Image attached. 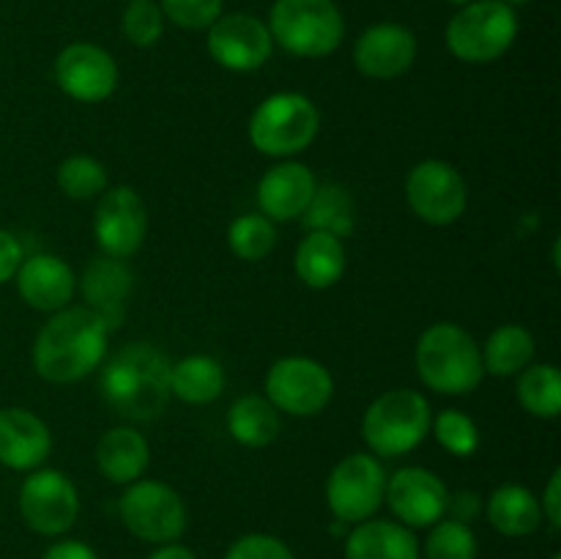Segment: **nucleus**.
Instances as JSON below:
<instances>
[{
    "instance_id": "4",
    "label": "nucleus",
    "mask_w": 561,
    "mask_h": 559,
    "mask_svg": "<svg viewBox=\"0 0 561 559\" xmlns=\"http://www.w3.org/2000/svg\"><path fill=\"white\" fill-rule=\"evenodd\" d=\"M433 409L416 389H389L367 406L362 417V438L381 458H400L425 442Z\"/></svg>"
},
{
    "instance_id": "11",
    "label": "nucleus",
    "mask_w": 561,
    "mask_h": 559,
    "mask_svg": "<svg viewBox=\"0 0 561 559\" xmlns=\"http://www.w3.org/2000/svg\"><path fill=\"white\" fill-rule=\"evenodd\" d=\"M405 203L427 225H453L469 206V190L455 164L422 159L405 179Z\"/></svg>"
},
{
    "instance_id": "27",
    "label": "nucleus",
    "mask_w": 561,
    "mask_h": 559,
    "mask_svg": "<svg viewBox=\"0 0 561 559\" xmlns=\"http://www.w3.org/2000/svg\"><path fill=\"white\" fill-rule=\"evenodd\" d=\"M225 367L206 354H192L170 367V395L190 406H206L222 395Z\"/></svg>"
},
{
    "instance_id": "22",
    "label": "nucleus",
    "mask_w": 561,
    "mask_h": 559,
    "mask_svg": "<svg viewBox=\"0 0 561 559\" xmlns=\"http://www.w3.org/2000/svg\"><path fill=\"white\" fill-rule=\"evenodd\" d=\"M345 559H420V540L400 521L367 518L345 537Z\"/></svg>"
},
{
    "instance_id": "21",
    "label": "nucleus",
    "mask_w": 561,
    "mask_h": 559,
    "mask_svg": "<svg viewBox=\"0 0 561 559\" xmlns=\"http://www.w3.org/2000/svg\"><path fill=\"white\" fill-rule=\"evenodd\" d=\"M318 181L301 162L274 164L257 184V206L272 223H290L305 214Z\"/></svg>"
},
{
    "instance_id": "1",
    "label": "nucleus",
    "mask_w": 561,
    "mask_h": 559,
    "mask_svg": "<svg viewBox=\"0 0 561 559\" xmlns=\"http://www.w3.org/2000/svg\"><path fill=\"white\" fill-rule=\"evenodd\" d=\"M110 327L88 307L53 312L33 343V367L49 384H75L102 365Z\"/></svg>"
},
{
    "instance_id": "24",
    "label": "nucleus",
    "mask_w": 561,
    "mask_h": 559,
    "mask_svg": "<svg viewBox=\"0 0 561 559\" xmlns=\"http://www.w3.org/2000/svg\"><path fill=\"white\" fill-rule=\"evenodd\" d=\"M345 244L343 239L321 230H307L294 255V272L307 288L327 290L340 283L345 274Z\"/></svg>"
},
{
    "instance_id": "5",
    "label": "nucleus",
    "mask_w": 561,
    "mask_h": 559,
    "mask_svg": "<svg viewBox=\"0 0 561 559\" xmlns=\"http://www.w3.org/2000/svg\"><path fill=\"white\" fill-rule=\"evenodd\" d=\"M268 33L296 58H327L343 44L345 20L334 0H274Z\"/></svg>"
},
{
    "instance_id": "26",
    "label": "nucleus",
    "mask_w": 561,
    "mask_h": 559,
    "mask_svg": "<svg viewBox=\"0 0 561 559\" xmlns=\"http://www.w3.org/2000/svg\"><path fill=\"white\" fill-rule=\"evenodd\" d=\"M279 431L283 420L266 395H241L228 409V433L244 447H268L277 442Z\"/></svg>"
},
{
    "instance_id": "17",
    "label": "nucleus",
    "mask_w": 561,
    "mask_h": 559,
    "mask_svg": "<svg viewBox=\"0 0 561 559\" xmlns=\"http://www.w3.org/2000/svg\"><path fill=\"white\" fill-rule=\"evenodd\" d=\"M416 60V36L400 22H378L354 44V66L370 80H394Z\"/></svg>"
},
{
    "instance_id": "44",
    "label": "nucleus",
    "mask_w": 561,
    "mask_h": 559,
    "mask_svg": "<svg viewBox=\"0 0 561 559\" xmlns=\"http://www.w3.org/2000/svg\"><path fill=\"white\" fill-rule=\"evenodd\" d=\"M551 559H561V554H553V557Z\"/></svg>"
},
{
    "instance_id": "19",
    "label": "nucleus",
    "mask_w": 561,
    "mask_h": 559,
    "mask_svg": "<svg viewBox=\"0 0 561 559\" xmlns=\"http://www.w3.org/2000/svg\"><path fill=\"white\" fill-rule=\"evenodd\" d=\"M80 290L88 310L96 312L113 329L126 316V301L135 290V272L121 258L99 255L82 272Z\"/></svg>"
},
{
    "instance_id": "40",
    "label": "nucleus",
    "mask_w": 561,
    "mask_h": 559,
    "mask_svg": "<svg viewBox=\"0 0 561 559\" xmlns=\"http://www.w3.org/2000/svg\"><path fill=\"white\" fill-rule=\"evenodd\" d=\"M42 559H99V554L82 540H58L44 551Z\"/></svg>"
},
{
    "instance_id": "12",
    "label": "nucleus",
    "mask_w": 561,
    "mask_h": 559,
    "mask_svg": "<svg viewBox=\"0 0 561 559\" xmlns=\"http://www.w3.org/2000/svg\"><path fill=\"white\" fill-rule=\"evenodd\" d=\"M20 515L27 529L58 537L75 526L80 515V493L58 469H33L20 488Z\"/></svg>"
},
{
    "instance_id": "14",
    "label": "nucleus",
    "mask_w": 561,
    "mask_h": 559,
    "mask_svg": "<svg viewBox=\"0 0 561 559\" xmlns=\"http://www.w3.org/2000/svg\"><path fill=\"white\" fill-rule=\"evenodd\" d=\"M383 502L409 529H425L449 513V491L436 471L425 466H403L387 480Z\"/></svg>"
},
{
    "instance_id": "10",
    "label": "nucleus",
    "mask_w": 561,
    "mask_h": 559,
    "mask_svg": "<svg viewBox=\"0 0 561 559\" xmlns=\"http://www.w3.org/2000/svg\"><path fill=\"white\" fill-rule=\"evenodd\" d=\"M266 398L283 414L316 417L334 395V378L310 356H283L266 373Z\"/></svg>"
},
{
    "instance_id": "38",
    "label": "nucleus",
    "mask_w": 561,
    "mask_h": 559,
    "mask_svg": "<svg viewBox=\"0 0 561 559\" xmlns=\"http://www.w3.org/2000/svg\"><path fill=\"white\" fill-rule=\"evenodd\" d=\"M22 244L20 239H16L11 230L0 228V285L9 283V280H14L16 269H20L22 263Z\"/></svg>"
},
{
    "instance_id": "15",
    "label": "nucleus",
    "mask_w": 561,
    "mask_h": 559,
    "mask_svg": "<svg viewBox=\"0 0 561 559\" xmlns=\"http://www.w3.org/2000/svg\"><path fill=\"white\" fill-rule=\"evenodd\" d=\"M55 82L75 102L99 104L118 88V64L99 44L75 42L55 58Z\"/></svg>"
},
{
    "instance_id": "41",
    "label": "nucleus",
    "mask_w": 561,
    "mask_h": 559,
    "mask_svg": "<svg viewBox=\"0 0 561 559\" xmlns=\"http://www.w3.org/2000/svg\"><path fill=\"white\" fill-rule=\"evenodd\" d=\"M148 559H197L195 551L181 543H164V546H157V551L151 554Z\"/></svg>"
},
{
    "instance_id": "28",
    "label": "nucleus",
    "mask_w": 561,
    "mask_h": 559,
    "mask_svg": "<svg viewBox=\"0 0 561 559\" xmlns=\"http://www.w3.org/2000/svg\"><path fill=\"white\" fill-rule=\"evenodd\" d=\"M301 219H305L307 230H321V233L345 239L356 228V203L345 186L321 184L312 192Z\"/></svg>"
},
{
    "instance_id": "30",
    "label": "nucleus",
    "mask_w": 561,
    "mask_h": 559,
    "mask_svg": "<svg viewBox=\"0 0 561 559\" xmlns=\"http://www.w3.org/2000/svg\"><path fill=\"white\" fill-rule=\"evenodd\" d=\"M518 400L537 420H557L561 414V373L551 362L529 365L518 373Z\"/></svg>"
},
{
    "instance_id": "9",
    "label": "nucleus",
    "mask_w": 561,
    "mask_h": 559,
    "mask_svg": "<svg viewBox=\"0 0 561 559\" xmlns=\"http://www.w3.org/2000/svg\"><path fill=\"white\" fill-rule=\"evenodd\" d=\"M387 471L376 455L354 453L340 460L327 480V504L340 524H362L381 510Z\"/></svg>"
},
{
    "instance_id": "37",
    "label": "nucleus",
    "mask_w": 561,
    "mask_h": 559,
    "mask_svg": "<svg viewBox=\"0 0 561 559\" xmlns=\"http://www.w3.org/2000/svg\"><path fill=\"white\" fill-rule=\"evenodd\" d=\"M225 559H296V554L279 537L266 535V532H252V535L239 537L228 548Z\"/></svg>"
},
{
    "instance_id": "23",
    "label": "nucleus",
    "mask_w": 561,
    "mask_h": 559,
    "mask_svg": "<svg viewBox=\"0 0 561 559\" xmlns=\"http://www.w3.org/2000/svg\"><path fill=\"white\" fill-rule=\"evenodd\" d=\"M151 464V447L146 436L129 425L110 427L102 433L96 444V466L102 477H107L115 486H129L140 480Z\"/></svg>"
},
{
    "instance_id": "25",
    "label": "nucleus",
    "mask_w": 561,
    "mask_h": 559,
    "mask_svg": "<svg viewBox=\"0 0 561 559\" xmlns=\"http://www.w3.org/2000/svg\"><path fill=\"white\" fill-rule=\"evenodd\" d=\"M488 524L504 537H529L542 526L540 499L524 486H499L485 504Z\"/></svg>"
},
{
    "instance_id": "6",
    "label": "nucleus",
    "mask_w": 561,
    "mask_h": 559,
    "mask_svg": "<svg viewBox=\"0 0 561 559\" xmlns=\"http://www.w3.org/2000/svg\"><path fill=\"white\" fill-rule=\"evenodd\" d=\"M321 132V110L310 96L279 91L263 99L250 118V142L266 157L307 151Z\"/></svg>"
},
{
    "instance_id": "13",
    "label": "nucleus",
    "mask_w": 561,
    "mask_h": 559,
    "mask_svg": "<svg viewBox=\"0 0 561 559\" xmlns=\"http://www.w3.org/2000/svg\"><path fill=\"white\" fill-rule=\"evenodd\" d=\"M148 233V212L142 197L131 186H113L99 197L96 214H93V239L99 250L110 258L135 255L142 247Z\"/></svg>"
},
{
    "instance_id": "33",
    "label": "nucleus",
    "mask_w": 561,
    "mask_h": 559,
    "mask_svg": "<svg viewBox=\"0 0 561 559\" xmlns=\"http://www.w3.org/2000/svg\"><path fill=\"white\" fill-rule=\"evenodd\" d=\"M480 543L474 529L463 521L442 518L431 526L425 540V559H477Z\"/></svg>"
},
{
    "instance_id": "29",
    "label": "nucleus",
    "mask_w": 561,
    "mask_h": 559,
    "mask_svg": "<svg viewBox=\"0 0 561 559\" xmlns=\"http://www.w3.org/2000/svg\"><path fill=\"white\" fill-rule=\"evenodd\" d=\"M535 338L529 329L518 327V323H504L496 332H491L482 354V367L493 376H518L524 367L531 365L535 360Z\"/></svg>"
},
{
    "instance_id": "8",
    "label": "nucleus",
    "mask_w": 561,
    "mask_h": 559,
    "mask_svg": "<svg viewBox=\"0 0 561 559\" xmlns=\"http://www.w3.org/2000/svg\"><path fill=\"white\" fill-rule=\"evenodd\" d=\"M121 521L137 540L164 546L186 532V504L175 488L159 480H135L118 502Z\"/></svg>"
},
{
    "instance_id": "39",
    "label": "nucleus",
    "mask_w": 561,
    "mask_h": 559,
    "mask_svg": "<svg viewBox=\"0 0 561 559\" xmlns=\"http://www.w3.org/2000/svg\"><path fill=\"white\" fill-rule=\"evenodd\" d=\"M540 510H542V521L559 529L561 526V469H553L551 480H548L546 493L540 499Z\"/></svg>"
},
{
    "instance_id": "35",
    "label": "nucleus",
    "mask_w": 561,
    "mask_h": 559,
    "mask_svg": "<svg viewBox=\"0 0 561 559\" xmlns=\"http://www.w3.org/2000/svg\"><path fill=\"white\" fill-rule=\"evenodd\" d=\"M121 31L135 47H153L164 33V14L153 0H129L121 16Z\"/></svg>"
},
{
    "instance_id": "43",
    "label": "nucleus",
    "mask_w": 561,
    "mask_h": 559,
    "mask_svg": "<svg viewBox=\"0 0 561 559\" xmlns=\"http://www.w3.org/2000/svg\"><path fill=\"white\" fill-rule=\"evenodd\" d=\"M447 3H453V5H458V9H460V5H466V3H471V0H447Z\"/></svg>"
},
{
    "instance_id": "7",
    "label": "nucleus",
    "mask_w": 561,
    "mask_h": 559,
    "mask_svg": "<svg viewBox=\"0 0 561 559\" xmlns=\"http://www.w3.org/2000/svg\"><path fill=\"white\" fill-rule=\"evenodd\" d=\"M518 38V16L502 0H471L449 20L444 42L463 64H493Z\"/></svg>"
},
{
    "instance_id": "42",
    "label": "nucleus",
    "mask_w": 561,
    "mask_h": 559,
    "mask_svg": "<svg viewBox=\"0 0 561 559\" xmlns=\"http://www.w3.org/2000/svg\"><path fill=\"white\" fill-rule=\"evenodd\" d=\"M502 3H507V5H526V3H531V0H502Z\"/></svg>"
},
{
    "instance_id": "16",
    "label": "nucleus",
    "mask_w": 561,
    "mask_h": 559,
    "mask_svg": "<svg viewBox=\"0 0 561 559\" xmlns=\"http://www.w3.org/2000/svg\"><path fill=\"white\" fill-rule=\"evenodd\" d=\"M208 55L228 71H257L274 53L266 22L252 14H222L206 38Z\"/></svg>"
},
{
    "instance_id": "31",
    "label": "nucleus",
    "mask_w": 561,
    "mask_h": 559,
    "mask_svg": "<svg viewBox=\"0 0 561 559\" xmlns=\"http://www.w3.org/2000/svg\"><path fill=\"white\" fill-rule=\"evenodd\" d=\"M228 247L241 261H263L277 247V228L263 214H241L230 223Z\"/></svg>"
},
{
    "instance_id": "34",
    "label": "nucleus",
    "mask_w": 561,
    "mask_h": 559,
    "mask_svg": "<svg viewBox=\"0 0 561 559\" xmlns=\"http://www.w3.org/2000/svg\"><path fill=\"white\" fill-rule=\"evenodd\" d=\"M431 431L436 442L449 455H458V458H469L480 447V427H477V422L469 414L458 409L438 411L431 422Z\"/></svg>"
},
{
    "instance_id": "20",
    "label": "nucleus",
    "mask_w": 561,
    "mask_h": 559,
    "mask_svg": "<svg viewBox=\"0 0 561 559\" xmlns=\"http://www.w3.org/2000/svg\"><path fill=\"white\" fill-rule=\"evenodd\" d=\"M53 433L33 411L9 406L0 409V464L14 471H33L49 458Z\"/></svg>"
},
{
    "instance_id": "18",
    "label": "nucleus",
    "mask_w": 561,
    "mask_h": 559,
    "mask_svg": "<svg viewBox=\"0 0 561 559\" xmlns=\"http://www.w3.org/2000/svg\"><path fill=\"white\" fill-rule=\"evenodd\" d=\"M14 277L22 301L33 310L58 312L69 307L77 294V277L69 263L60 261L58 255H47V252L22 258Z\"/></svg>"
},
{
    "instance_id": "3",
    "label": "nucleus",
    "mask_w": 561,
    "mask_h": 559,
    "mask_svg": "<svg viewBox=\"0 0 561 559\" xmlns=\"http://www.w3.org/2000/svg\"><path fill=\"white\" fill-rule=\"evenodd\" d=\"M416 373L438 395H469L480 387L485 367L477 340L463 327L438 321L420 334Z\"/></svg>"
},
{
    "instance_id": "32",
    "label": "nucleus",
    "mask_w": 561,
    "mask_h": 559,
    "mask_svg": "<svg viewBox=\"0 0 561 559\" xmlns=\"http://www.w3.org/2000/svg\"><path fill=\"white\" fill-rule=\"evenodd\" d=\"M55 181L71 201H91L107 190V170L99 159L88 157V153H75L58 164Z\"/></svg>"
},
{
    "instance_id": "2",
    "label": "nucleus",
    "mask_w": 561,
    "mask_h": 559,
    "mask_svg": "<svg viewBox=\"0 0 561 559\" xmlns=\"http://www.w3.org/2000/svg\"><path fill=\"white\" fill-rule=\"evenodd\" d=\"M170 360L151 343H126L104 365L99 389L110 409L131 422H151L168 409Z\"/></svg>"
},
{
    "instance_id": "36",
    "label": "nucleus",
    "mask_w": 561,
    "mask_h": 559,
    "mask_svg": "<svg viewBox=\"0 0 561 559\" xmlns=\"http://www.w3.org/2000/svg\"><path fill=\"white\" fill-rule=\"evenodd\" d=\"M159 9L181 31H208L222 16V0H162Z\"/></svg>"
}]
</instances>
